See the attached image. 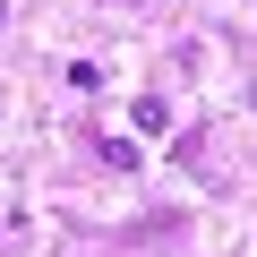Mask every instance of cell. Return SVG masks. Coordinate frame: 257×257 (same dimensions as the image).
Here are the masks:
<instances>
[{
	"mask_svg": "<svg viewBox=\"0 0 257 257\" xmlns=\"http://www.w3.org/2000/svg\"><path fill=\"white\" fill-rule=\"evenodd\" d=\"M248 103H257V86H248Z\"/></svg>",
	"mask_w": 257,
	"mask_h": 257,
	"instance_id": "3",
	"label": "cell"
},
{
	"mask_svg": "<svg viewBox=\"0 0 257 257\" xmlns=\"http://www.w3.org/2000/svg\"><path fill=\"white\" fill-rule=\"evenodd\" d=\"M138 128H146V138H163V128H172V111H163V94H138Z\"/></svg>",
	"mask_w": 257,
	"mask_h": 257,
	"instance_id": "2",
	"label": "cell"
},
{
	"mask_svg": "<svg viewBox=\"0 0 257 257\" xmlns=\"http://www.w3.org/2000/svg\"><path fill=\"white\" fill-rule=\"evenodd\" d=\"M94 146H103V163H111V172H138V138H94Z\"/></svg>",
	"mask_w": 257,
	"mask_h": 257,
	"instance_id": "1",
	"label": "cell"
}]
</instances>
